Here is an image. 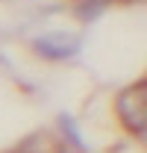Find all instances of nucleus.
Instances as JSON below:
<instances>
[{
  "mask_svg": "<svg viewBox=\"0 0 147 153\" xmlns=\"http://www.w3.org/2000/svg\"><path fill=\"white\" fill-rule=\"evenodd\" d=\"M76 47H79V41L74 36H65V33H53V36H44L38 38L36 50L41 56L47 59H65V56H74L76 53Z\"/></svg>",
  "mask_w": 147,
  "mask_h": 153,
  "instance_id": "obj_2",
  "label": "nucleus"
},
{
  "mask_svg": "<svg viewBox=\"0 0 147 153\" xmlns=\"http://www.w3.org/2000/svg\"><path fill=\"white\" fill-rule=\"evenodd\" d=\"M144 100H147V94H144V85L141 82L127 88L124 94L118 97V118L124 121V127L129 133H135V135H144V121H147Z\"/></svg>",
  "mask_w": 147,
  "mask_h": 153,
  "instance_id": "obj_1",
  "label": "nucleus"
}]
</instances>
